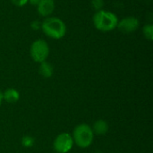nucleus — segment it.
I'll return each instance as SVG.
<instances>
[{
	"instance_id": "7",
	"label": "nucleus",
	"mask_w": 153,
	"mask_h": 153,
	"mask_svg": "<svg viewBox=\"0 0 153 153\" xmlns=\"http://www.w3.org/2000/svg\"><path fill=\"white\" fill-rule=\"evenodd\" d=\"M55 10L54 0H40L37 4V11L43 17H49Z\"/></svg>"
},
{
	"instance_id": "4",
	"label": "nucleus",
	"mask_w": 153,
	"mask_h": 153,
	"mask_svg": "<svg viewBox=\"0 0 153 153\" xmlns=\"http://www.w3.org/2000/svg\"><path fill=\"white\" fill-rule=\"evenodd\" d=\"M30 56L37 63L46 61L49 55V47L48 43L41 39H36L30 46Z\"/></svg>"
},
{
	"instance_id": "11",
	"label": "nucleus",
	"mask_w": 153,
	"mask_h": 153,
	"mask_svg": "<svg viewBox=\"0 0 153 153\" xmlns=\"http://www.w3.org/2000/svg\"><path fill=\"white\" fill-rule=\"evenodd\" d=\"M143 33L146 39L152 41L153 39V25L152 23L145 24L143 28Z\"/></svg>"
},
{
	"instance_id": "17",
	"label": "nucleus",
	"mask_w": 153,
	"mask_h": 153,
	"mask_svg": "<svg viewBox=\"0 0 153 153\" xmlns=\"http://www.w3.org/2000/svg\"><path fill=\"white\" fill-rule=\"evenodd\" d=\"M2 100H3V93H2V91H0V105H1V103H2Z\"/></svg>"
},
{
	"instance_id": "14",
	"label": "nucleus",
	"mask_w": 153,
	"mask_h": 153,
	"mask_svg": "<svg viewBox=\"0 0 153 153\" xmlns=\"http://www.w3.org/2000/svg\"><path fill=\"white\" fill-rule=\"evenodd\" d=\"M12 3L15 5V6H18V7H22L23 5H25L29 0H11Z\"/></svg>"
},
{
	"instance_id": "13",
	"label": "nucleus",
	"mask_w": 153,
	"mask_h": 153,
	"mask_svg": "<svg viewBox=\"0 0 153 153\" xmlns=\"http://www.w3.org/2000/svg\"><path fill=\"white\" fill-rule=\"evenodd\" d=\"M91 5L96 11L102 10L104 5V0H91Z\"/></svg>"
},
{
	"instance_id": "15",
	"label": "nucleus",
	"mask_w": 153,
	"mask_h": 153,
	"mask_svg": "<svg viewBox=\"0 0 153 153\" xmlns=\"http://www.w3.org/2000/svg\"><path fill=\"white\" fill-rule=\"evenodd\" d=\"M30 27H31L33 30H39V29L40 28V24H39V22L38 21H33V22L30 23Z\"/></svg>"
},
{
	"instance_id": "9",
	"label": "nucleus",
	"mask_w": 153,
	"mask_h": 153,
	"mask_svg": "<svg viewBox=\"0 0 153 153\" xmlns=\"http://www.w3.org/2000/svg\"><path fill=\"white\" fill-rule=\"evenodd\" d=\"M19 97H20L19 92L14 89H7L3 94V99H4L6 102L12 103V104L18 101Z\"/></svg>"
},
{
	"instance_id": "10",
	"label": "nucleus",
	"mask_w": 153,
	"mask_h": 153,
	"mask_svg": "<svg viewBox=\"0 0 153 153\" xmlns=\"http://www.w3.org/2000/svg\"><path fill=\"white\" fill-rule=\"evenodd\" d=\"M39 74L45 77V78H49L53 74V66L47 61H44L40 63L39 65Z\"/></svg>"
},
{
	"instance_id": "6",
	"label": "nucleus",
	"mask_w": 153,
	"mask_h": 153,
	"mask_svg": "<svg viewBox=\"0 0 153 153\" xmlns=\"http://www.w3.org/2000/svg\"><path fill=\"white\" fill-rule=\"evenodd\" d=\"M140 25L139 20L134 16H127L118 21L117 28L124 33H131L135 31Z\"/></svg>"
},
{
	"instance_id": "8",
	"label": "nucleus",
	"mask_w": 153,
	"mask_h": 153,
	"mask_svg": "<svg viewBox=\"0 0 153 153\" xmlns=\"http://www.w3.org/2000/svg\"><path fill=\"white\" fill-rule=\"evenodd\" d=\"M91 130H92L93 134L102 135V134H107V132L108 131V125L104 120H98L94 123Z\"/></svg>"
},
{
	"instance_id": "16",
	"label": "nucleus",
	"mask_w": 153,
	"mask_h": 153,
	"mask_svg": "<svg viewBox=\"0 0 153 153\" xmlns=\"http://www.w3.org/2000/svg\"><path fill=\"white\" fill-rule=\"evenodd\" d=\"M39 1H40V0H29L28 2H30V4H33V5H37V4H39Z\"/></svg>"
},
{
	"instance_id": "12",
	"label": "nucleus",
	"mask_w": 153,
	"mask_h": 153,
	"mask_svg": "<svg viewBox=\"0 0 153 153\" xmlns=\"http://www.w3.org/2000/svg\"><path fill=\"white\" fill-rule=\"evenodd\" d=\"M22 144L24 147H31L34 144V139L30 136H24L22 140Z\"/></svg>"
},
{
	"instance_id": "3",
	"label": "nucleus",
	"mask_w": 153,
	"mask_h": 153,
	"mask_svg": "<svg viewBox=\"0 0 153 153\" xmlns=\"http://www.w3.org/2000/svg\"><path fill=\"white\" fill-rule=\"evenodd\" d=\"M94 134L91 128L86 124L77 126L73 132V140L81 148L89 147L93 141Z\"/></svg>"
},
{
	"instance_id": "1",
	"label": "nucleus",
	"mask_w": 153,
	"mask_h": 153,
	"mask_svg": "<svg viewBox=\"0 0 153 153\" xmlns=\"http://www.w3.org/2000/svg\"><path fill=\"white\" fill-rule=\"evenodd\" d=\"M40 28L46 36L54 39H60L64 38L66 33L65 23L57 17H46L42 22Z\"/></svg>"
},
{
	"instance_id": "2",
	"label": "nucleus",
	"mask_w": 153,
	"mask_h": 153,
	"mask_svg": "<svg viewBox=\"0 0 153 153\" xmlns=\"http://www.w3.org/2000/svg\"><path fill=\"white\" fill-rule=\"evenodd\" d=\"M118 21L119 20L117 16L114 13L103 9L97 11L92 18L94 27L97 30L104 32L115 30L117 26Z\"/></svg>"
},
{
	"instance_id": "5",
	"label": "nucleus",
	"mask_w": 153,
	"mask_h": 153,
	"mask_svg": "<svg viewBox=\"0 0 153 153\" xmlns=\"http://www.w3.org/2000/svg\"><path fill=\"white\" fill-rule=\"evenodd\" d=\"M74 145L73 137L68 134H59L54 141V149L58 153L68 152Z\"/></svg>"
}]
</instances>
